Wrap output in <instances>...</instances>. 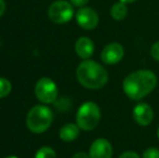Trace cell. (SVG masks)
Listing matches in <instances>:
<instances>
[{
  "label": "cell",
  "mask_w": 159,
  "mask_h": 158,
  "mask_svg": "<svg viewBox=\"0 0 159 158\" xmlns=\"http://www.w3.org/2000/svg\"><path fill=\"white\" fill-rule=\"evenodd\" d=\"M4 11H6V2H4V0H0V17L2 16Z\"/></svg>",
  "instance_id": "21"
},
{
  "label": "cell",
  "mask_w": 159,
  "mask_h": 158,
  "mask_svg": "<svg viewBox=\"0 0 159 158\" xmlns=\"http://www.w3.org/2000/svg\"><path fill=\"white\" fill-rule=\"evenodd\" d=\"M77 79L81 86L91 90L101 89L108 81V73L103 65L92 60H84L76 70Z\"/></svg>",
  "instance_id": "2"
},
{
  "label": "cell",
  "mask_w": 159,
  "mask_h": 158,
  "mask_svg": "<svg viewBox=\"0 0 159 158\" xmlns=\"http://www.w3.org/2000/svg\"><path fill=\"white\" fill-rule=\"evenodd\" d=\"M157 86V77L152 70H139L129 74L122 82L124 92L129 99L139 101L147 97Z\"/></svg>",
  "instance_id": "1"
},
{
  "label": "cell",
  "mask_w": 159,
  "mask_h": 158,
  "mask_svg": "<svg viewBox=\"0 0 159 158\" xmlns=\"http://www.w3.org/2000/svg\"><path fill=\"white\" fill-rule=\"evenodd\" d=\"M157 137H158V139H159V127H158V130H157Z\"/></svg>",
  "instance_id": "23"
},
{
  "label": "cell",
  "mask_w": 159,
  "mask_h": 158,
  "mask_svg": "<svg viewBox=\"0 0 159 158\" xmlns=\"http://www.w3.org/2000/svg\"><path fill=\"white\" fill-rule=\"evenodd\" d=\"M49 19L55 24H65L74 16V9L69 2L65 0L54 1L48 10Z\"/></svg>",
  "instance_id": "6"
},
{
  "label": "cell",
  "mask_w": 159,
  "mask_h": 158,
  "mask_svg": "<svg viewBox=\"0 0 159 158\" xmlns=\"http://www.w3.org/2000/svg\"><path fill=\"white\" fill-rule=\"evenodd\" d=\"M53 120V113L46 105H36L27 114V127L34 133H42L49 129Z\"/></svg>",
  "instance_id": "3"
},
{
  "label": "cell",
  "mask_w": 159,
  "mask_h": 158,
  "mask_svg": "<svg viewBox=\"0 0 159 158\" xmlns=\"http://www.w3.org/2000/svg\"><path fill=\"white\" fill-rule=\"evenodd\" d=\"M151 55L154 60L159 62V41L155 42L151 48Z\"/></svg>",
  "instance_id": "17"
},
{
  "label": "cell",
  "mask_w": 159,
  "mask_h": 158,
  "mask_svg": "<svg viewBox=\"0 0 159 158\" xmlns=\"http://www.w3.org/2000/svg\"><path fill=\"white\" fill-rule=\"evenodd\" d=\"M6 158H17V157H15V156H9V157H6Z\"/></svg>",
  "instance_id": "24"
},
{
  "label": "cell",
  "mask_w": 159,
  "mask_h": 158,
  "mask_svg": "<svg viewBox=\"0 0 159 158\" xmlns=\"http://www.w3.org/2000/svg\"><path fill=\"white\" fill-rule=\"evenodd\" d=\"M79 127L75 124H66L60 130V138L64 142H71L79 135Z\"/></svg>",
  "instance_id": "12"
},
{
  "label": "cell",
  "mask_w": 159,
  "mask_h": 158,
  "mask_svg": "<svg viewBox=\"0 0 159 158\" xmlns=\"http://www.w3.org/2000/svg\"><path fill=\"white\" fill-rule=\"evenodd\" d=\"M75 51L79 57L84 60H89V57L92 56L94 52V43L88 37H80L76 41Z\"/></svg>",
  "instance_id": "11"
},
{
  "label": "cell",
  "mask_w": 159,
  "mask_h": 158,
  "mask_svg": "<svg viewBox=\"0 0 159 158\" xmlns=\"http://www.w3.org/2000/svg\"><path fill=\"white\" fill-rule=\"evenodd\" d=\"M71 158H90V156L84 152H78V153H76Z\"/></svg>",
  "instance_id": "20"
},
{
  "label": "cell",
  "mask_w": 159,
  "mask_h": 158,
  "mask_svg": "<svg viewBox=\"0 0 159 158\" xmlns=\"http://www.w3.org/2000/svg\"><path fill=\"white\" fill-rule=\"evenodd\" d=\"M90 158H111L113 146L106 139H96L90 146L89 151Z\"/></svg>",
  "instance_id": "10"
},
{
  "label": "cell",
  "mask_w": 159,
  "mask_h": 158,
  "mask_svg": "<svg viewBox=\"0 0 159 158\" xmlns=\"http://www.w3.org/2000/svg\"><path fill=\"white\" fill-rule=\"evenodd\" d=\"M101 119V110L94 102H86L77 111L76 121L80 129L86 131L93 130Z\"/></svg>",
  "instance_id": "4"
},
{
  "label": "cell",
  "mask_w": 159,
  "mask_h": 158,
  "mask_svg": "<svg viewBox=\"0 0 159 158\" xmlns=\"http://www.w3.org/2000/svg\"><path fill=\"white\" fill-rule=\"evenodd\" d=\"M127 3L124 2H117V3L113 4V7L111 8V15L114 20L116 21H121V20L126 19L128 14V8L126 6Z\"/></svg>",
  "instance_id": "13"
},
{
  "label": "cell",
  "mask_w": 159,
  "mask_h": 158,
  "mask_svg": "<svg viewBox=\"0 0 159 158\" xmlns=\"http://www.w3.org/2000/svg\"><path fill=\"white\" fill-rule=\"evenodd\" d=\"M119 158H141L139 156V154H136L135 152H132V151H127V152L122 153L119 156Z\"/></svg>",
  "instance_id": "18"
},
{
  "label": "cell",
  "mask_w": 159,
  "mask_h": 158,
  "mask_svg": "<svg viewBox=\"0 0 159 158\" xmlns=\"http://www.w3.org/2000/svg\"><path fill=\"white\" fill-rule=\"evenodd\" d=\"M71 4L75 7H79V8H82L84 7L87 3L89 2V0H70Z\"/></svg>",
  "instance_id": "19"
},
{
  "label": "cell",
  "mask_w": 159,
  "mask_h": 158,
  "mask_svg": "<svg viewBox=\"0 0 159 158\" xmlns=\"http://www.w3.org/2000/svg\"><path fill=\"white\" fill-rule=\"evenodd\" d=\"M11 89H12L11 82L8 79L0 77V99L7 97L11 92Z\"/></svg>",
  "instance_id": "15"
},
{
  "label": "cell",
  "mask_w": 159,
  "mask_h": 158,
  "mask_svg": "<svg viewBox=\"0 0 159 158\" xmlns=\"http://www.w3.org/2000/svg\"><path fill=\"white\" fill-rule=\"evenodd\" d=\"M125 55V49L118 42H111L105 46L101 53V60L107 65H115L119 63Z\"/></svg>",
  "instance_id": "7"
},
{
  "label": "cell",
  "mask_w": 159,
  "mask_h": 158,
  "mask_svg": "<svg viewBox=\"0 0 159 158\" xmlns=\"http://www.w3.org/2000/svg\"><path fill=\"white\" fill-rule=\"evenodd\" d=\"M142 158H159V148L148 147L143 152Z\"/></svg>",
  "instance_id": "16"
},
{
  "label": "cell",
  "mask_w": 159,
  "mask_h": 158,
  "mask_svg": "<svg viewBox=\"0 0 159 158\" xmlns=\"http://www.w3.org/2000/svg\"><path fill=\"white\" fill-rule=\"evenodd\" d=\"M35 93L37 99L41 103L50 104L57 101L59 90H57V84L52 79L48 78V77H43V78L38 80L36 84Z\"/></svg>",
  "instance_id": "5"
},
{
  "label": "cell",
  "mask_w": 159,
  "mask_h": 158,
  "mask_svg": "<svg viewBox=\"0 0 159 158\" xmlns=\"http://www.w3.org/2000/svg\"><path fill=\"white\" fill-rule=\"evenodd\" d=\"M133 118L138 124L142 127H146L153 121L154 119V111L151 107V105L144 102L136 104L135 107L133 108Z\"/></svg>",
  "instance_id": "9"
},
{
  "label": "cell",
  "mask_w": 159,
  "mask_h": 158,
  "mask_svg": "<svg viewBox=\"0 0 159 158\" xmlns=\"http://www.w3.org/2000/svg\"><path fill=\"white\" fill-rule=\"evenodd\" d=\"M76 20L78 25L87 30L94 29L98 24V15L93 9L82 7L76 13Z\"/></svg>",
  "instance_id": "8"
},
{
  "label": "cell",
  "mask_w": 159,
  "mask_h": 158,
  "mask_svg": "<svg viewBox=\"0 0 159 158\" xmlns=\"http://www.w3.org/2000/svg\"><path fill=\"white\" fill-rule=\"evenodd\" d=\"M121 2H124V3H132V2L136 1V0H120Z\"/></svg>",
  "instance_id": "22"
},
{
  "label": "cell",
  "mask_w": 159,
  "mask_h": 158,
  "mask_svg": "<svg viewBox=\"0 0 159 158\" xmlns=\"http://www.w3.org/2000/svg\"><path fill=\"white\" fill-rule=\"evenodd\" d=\"M35 158H57V154L53 148L49 147V146H43L37 151Z\"/></svg>",
  "instance_id": "14"
}]
</instances>
